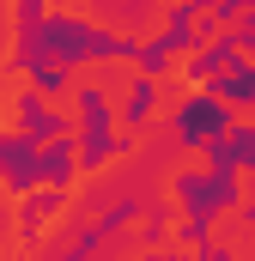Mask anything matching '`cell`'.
<instances>
[{"instance_id":"1","label":"cell","mask_w":255,"mask_h":261,"mask_svg":"<svg viewBox=\"0 0 255 261\" xmlns=\"http://www.w3.org/2000/svg\"><path fill=\"white\" fill-rule=\"evenodd\" d=\"M207 243L219 249V255L231 261H255V219L243 200H231V206H219L213 219H207Z\"/></svg>"},{"instance_id":"2","label":"cell","mask_w":255,"mask_h":261,"mask_svg":"<svg viewBox=\"0 0 255 261\" xmlns=\"http://www.w3.org/2000/svg\"><path fill=\"white\" fill-rule=\"evenodd\" d=\"M219 103H225V97H219ZM225 116H231L237 128H255V97H249V103H225Z\"/></svg>"}]
</instances>
